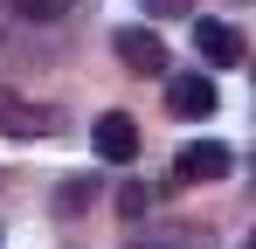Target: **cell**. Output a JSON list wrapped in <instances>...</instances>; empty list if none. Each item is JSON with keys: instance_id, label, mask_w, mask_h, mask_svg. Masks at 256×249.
<instances>
[{"instance_id": "cell-3", "label": "cell", "mask_w": 256, "mask_h": 249, "mask_svg": "<svg viewBox=\"0 0 256 249\" xmlns=\"http://www.w3.org/2000/svg\"><path fill=\"white\" fill-rule=\"evenodd\" d=\"M228 146H222V138H194V146H180V152H173V180H222V173H228Z\"/></svg>"}, {"instance_id": "cell-10", "label": "cell", "mask_w": 256, "mask_h": 249, "mask_svg": "<svg viewBox=\"0 0 256 249\" xmlns=\"http://www.w3.org/2000/svg\"><path fill=\"white\" fill-rule=\"evenodd\" d=\"M138 7H146V14H187L194 0H138Z\"/></svg>"}, {"instance_id": "cell-1", "label": "cell", "mask_w": 256, "mask_h": 249, "mask_svg": "<svg viewBox=\"0 0 256 249\" xmlns=\"http://www.w3.org/2000/svg\"><path fill=\"white\" fill-rule=\"evenodd\" d=\"M56 104H35V97H14V90H0V132L7 138H42V132H56Z\"/></svg>"}, {"instance_id": "cell-4", "label": "cell", "mask_w": 256, "mask_h": 249, "mask_svg": "<svg viewBox=\"0 0 256 249\" xmlns=\"http://www.w3.org/2000/svg\"><path fill=\"white\" fill-rule=\"evenodd\" d=\"M194 48L208 56L214 70H236V62H242V35H236L228 21H194Z\"/></svg>"}, {"instance_id": "cell-5", "label": "cell", "mask_w": 256, "mask_h": 249, "mask_svg": "<svg viewBox=\"0 0 256 249\" xmlns=\"http://www.w3.org/2000/svg\"><path fill=\"white\" fill-rule=\"evenodd\" d=\"M97 152L111 166H125L132 152H138V124H132L125 111H104V118H97Z\"/></svg>"}, {"instance_id": "cell-6", "label": "cell", "mask_w": 256, "mask_h": 249, "mask_svg": "<svg viewBox=\"0 0 256 249\" xmlns=\"http://www.w3.org/2000/svg\"><path fill=\"white\" fill-rule=\"evenodd\" d=\"M166 104L180 111V118H208L214 111V83L201 76V70H194V76H173L166 83Z\"/></svg>"}, {"instance_id": "cell-8", "label": "cell", "mask_w": 256, "mask_h": 249, "mask_svg": "<svg viewBox=\"0 0 256 249\" xmlns=\"http://www.w3.org/2000/svg\"><path fill=\"white\" fill-rule=\"evenodd\" d=\"M146 249H208V236H194V228H166V236H146Z\"/></svg>"}, {"instance_id": "cell-9", "label": "cell", "mask_w": 256, "mask_h": 249, "mask_svg": "<svg viewBox=\"0 0 256 249\" xmlns=\"http://www.w3.org/2000/svg\"><path fill=\"white\" fill-rule=\"evenodd\" d=\"M146 208H152V187L125 180V187H118V214H146Z\"/></svg>"}, {"instance_id": "cell-7", "label": "cell", "mask_w": 256, "mask_h": 249, "mask_svg": "<svg viewBox=\"0 0 256 249\" xmlns=\"http://www.w3.org/2000/svg\"><path fill=\"white\" fill-rule=\"evenodd\" d=\"M21 21H56V14H70V0H7Z\"/></svg>"}, {"instance_id": "cell-2", "label": "cell", "mask_w": 256, "mask_h": 249, "mask_svg": "<svg viewBox=\"0 0 256 249\" xmlns=\"http://www.w3.org/2000/svg\"><path fill=\"white\" fill-rule=\"evenodd\" d=\"M118 62L132 76H166V42L152 28H118Z\"/></svg>"}]
</instances>
